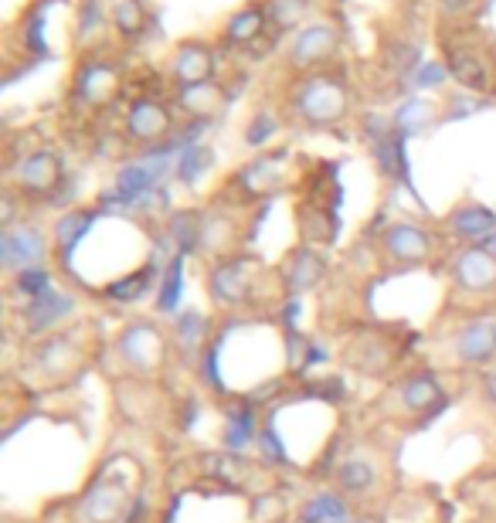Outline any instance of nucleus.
Here are the masks:
<instances>
[{"instance_id": "nucleus-3", "label": "nucleus", "mask_w": 496, "mask_h": 523, "mask_svg": "<svg viewBox=\"0 0 496 523\" xmlns=\"http://www.w3.org/2000/svg\"><path fill=\"white\" fill-rule=\"evenodd\" d=\"M116 357L136 377H150L164 367L167 360V337L157 330L153 320H133L130 327L116 337Z\"/></svg>"}, {"instance_id": "nucleus-19", "label": "nucleus", "mask_w": 496, "mask_h": 523, "mask_svg": "<svg viewBox=\"0 0 496 523\" xmlns=\"http://www.w3.org/2000/svg\"><path fill=\"white\" fill-rule=\"evenodd\" d=\"M378 466L367 456H347L337 466V486L344 496H367L378 486Z\"/></svg>"}, {"instance_id": "nucleus-34", "label": "nucleus", "mask_w": 496, "mask_h": 523, "mask_svg": "<svg viewBox=\"0 0 496 523\" xmlns=\"http://www.w3.org/2000/svg\"><path fill=\"white\" fill-rule=\"evenodd\" d=\"M116 21H119V28H123V31L140 28V7H136L133 0H126V4L116 11Z\"/></svg>"}, {"instance_id": "nucleus-2", "label": "nucleus", "mask_w": 496, "mask_h": 523, "mask_svg": "<svg viewBox=\"0 0 496 523\" xmlns=\"http://www.w3.org/2000/svg\"><path fill=\"white\" fill-rule=\"evenodd\" d=\"M259 289V265L252 255H221L208 269V296L221 310H242Z\"/></svg>"}, {"instance_id": "nucleus-5", "label": "nucleus", "mask_w": 496, "mask_h": 523, "mask_svg": "<svg viewBox=\"0 0 496 523\" xmlns=\"http://www.w3.org/2000/svg\"><path fill=\"white\" fill-rule=\"evenodd\" d=\"M75 313H79V299L55 286L45 296L28 299V303L17 310V320H21L24 327V337H41V333L51 337V333L62 330Z\"/></svg>"}, {"instance_id": "nucleus-12", "label": "nucleus", "mask_w": 496, "mask_h": 523, "mask_svg": "<svg viewBox=\"0 0 496 523\" xmlns=\"http://www.w3.org/2000/svg\"><path fill=\"white\" fill-rule=\"evenodd\" d=\"M323 279H327V259H323L313 245L296 248V252L286 259V265H282V286H286V293L296 299L303 293H310V289H316Z\"/></svg>"}, {"instance_id": "nucleus-15", "label": "nucleus", "mask_w": 496, "mask_h": 523, "mask_svg": "<svg viewBox=\"0 0 496 523\" xmlns=\"http://www.w3.org/2000/svg\"><path fill=\"white\" fill-rule=\"evenodd\" d=\"M333 48H337V31H333L330 24H310V28L299 31L293 45H289V62L296 68H313L327 62Z\"/></svg>"}, {"instance_id": "nucleus-35", "label": "nucleus", "mask_w": 496, "mask_h": 523, "mask_svg": "<svg viewBox=\"0 0 496 523\" xmlns=\"http://www.w3.org/2000/svg\"><path fill=\"white\" fill-rule=\"evenodd\" d=\"M480 394H483V401L490 408H496V371H486L480 377Z\"/></svg>"}, {"instance_id": "nucleus-10", "label": "nucleus", "mask_w": 496, "mask_h": 523, "mask_svg": "<svg viewBox=\"0 0 496 523\" xmlns=\"http://www.w3.org/2000/svg\"><path fill=\"white\" fill-rule=\"evenodd\" d=\"M31 367L38 374L62 381V377H68L75 367H79V337H75V333H65V330L51 333V337H45L38 347H34Z\"/></svg>"}, {"instance_id": "nucleus-31", "label": "nucleus", "mask_w": 496, "mask_h": 523, "mask_svg": "<svg viewBox=\"0 0 496 523\" xmlns=\"http://www.w3.org/2000/svg\"><path fill=\"white\" fill-rule=\"evenodd\" d=\"M184 109H191L194 116L201 113H211V109H218L221 102V92L215 89V82H198V85H184Z\"/></svg>"}, {"instance_id": "nucleus-18", "label": "nucleus", "mask_w": 496, "mask_h": 523, "mask_svg": "<svg viewBox=\"0 0 496 523\" xmlns=\"http://www.w3.org/2000/svg\"><path fill=\"white\" fill-rule=\"evenodd\" d=\"M123 507H126L123 486H116V483H96L89 490V496L82 500L79 513L89 523H109V520L119 517V510H123Z\"/></svg>"}, {"instance_id": "nucleus-26", "label": "nucleus", "mask_w": 496, "mask_h": 523, "mask_svg": "<svg viewBox=\"0 0 496 523\" xmlns=\"http://www.w3.org/2000/svg\"><path fill=\"white\" fill-rule=\"evenodd\" d=\"M109 92H113V68L99 62L85 65L79 72V96L85 102H102Z\"/></svg>"}, {"instance_id": "nucleus-4", "label": "nucleus", "mask_w": 496, "mask_h": 523, "mask_svg": "<svg viewBox=\"0 0 496 523\" xmlns=\"http://www.w3.org/2000/svg\"><path fill=\"white\" fill-rule=\"evenodd\" d=\"M449 282L456 293L469 299H486L496 293V255L483 245H466L452 255Z\"/></svg>"}, {"instance_id": "nucleus-25", "label": "nucleus", "mask_w": 496, "mask_h": 523, "mask_svg": "<svg viewBox=\"0 0 496 523\" xmlns=\"http://www.w3.org/2000/svg\"><path fill=\"white\" fill-rule=\"evenodd\" d=\"M276 177H279V160H272V157H259L248 167L238 170V184L245 187L248 197L269 194L272 187H276Z\"/></svg>"}, {"instance_id": "nucleus-8", "label": "nucleus", "mask_w": 496, "mask_h": 523, "mask_svg": "<svg viewBox=\"0 0 496 523\" xmlns=\"http://www.w3.org/2000/svg\"><path fill=\"white\" fill-rule=\"evenodd\" d=\"M432 248H435V238L422 225H415V221H398V225H391L381 238V252L395 265L429 262Z\"/></svg>"}, {"instance_id": "nucleus-20", "label": "nucleus", "mask_w": 496, "mask_h": 523, "mask_svg": "<svg viewBox=\"0 0 496 523\" xmlns=\"http://www.w3.org/2000/svg\"><path fill=\"white\" fill-rule=\"evenodd\" d=\"M211 72H215V51H211V48L187 45V48L177 51V62H174L177 82H184V85L211 82Z\"/></svg>"}, {"instance_id": "nucleus-27", "label": "nucleus", "mask_w": 496, "mask_h": 523, "mask_svg": "<svg viewBox=\"0 0 496 523\" xmlns=\"http://www.w3.org/2000/svg\"><path fill=\"white\" fill-rule=\"evenodd\" d=\"M211 164H215V153L201 147V143H191V147H184L181 157H177V177H181L184 184H198L211 170Z\"/></svg>"}, {"instance_id": "nucleus-24", "label": "nucleus", "mask_w": 496, "mask_h": 523, "mask_svg": "<svg viewBox=\"0 0 496 523\" xmlns=\"http://www.w3.org/2000/svg\"><path fill=\"white\" fill-rule=\"evenodd\" d=\"M184 259L187 255L177 252L174 259L164 265V276H160V286H157V310L160 313H174L181 306V296H184Z\"/></svg>"}, {"instance_id": "nucleus-1", "label": "nucleus", "mask_w": 496, "mask_h": 523, "mask_svg": "<svg viewBox=\"0 0 496 523\" xmlns=\"http://www.w3.org/2000/svg\"><path fill=\"white\" fill-rule=\"evenodd\" d=\"M289 106L306 126H337L350 106L347 85L337 82L333 75H306L303 82H296Z\"/></svg>"}, {"instance_id": "nucleus-13", "label": "nucleus", "mask_w": 496, "mask_h": 523, "mask_svg": "<svg viewBox=\"0 0 496 523\" xmlns=\"http://www.w3.org/2000/svg\"><path fill=\"white\" fill-rule=\"evenodd\" d=\"M395 401L405 415H429L439 401H446V391H442L439 377L432 371H415L395 388Z\"/></svg>"}, {"instance_id": "nucleus-7", "label": "nucleus", "mask_w": 496, "mask_h": 523, "mask_svg": "<svg viewBox=\"0 0 496 523\" xmlns=\"http://www.w3.org/2000/svg\"><path fill=\"white\" fill-rule=\"evenodd\" d=\"M48 259V238L41 228L21 225V228H4L0 235V265L7 272H24V269H41Z\"/></svg>"}, {"instance_id": "nucleus-23", "label": "nucleus", "mask_w": 496, "mask_h": 523, "mask_svg": "<svg viewBox=\"0 0 496 523\" xmlns=\"http://www.w3.org/2000/svg\"><path fill=\"white\" fill-rule=\"evenodd\" d=\"M449 72H452V79L456 82L469 85V89H480V92L490 89V82H493L490 65H486L483 58H476L473 51H466V48L449 51Z\"/></svg>"}, {"instance_id": "nucleus-28", "label": "nucleus", "mask_w": 496, "mask_h": 523, "mask_svg": "<svg viewBox=\"0 0 496 523\" xmlns=\"http://www.w3.org/2000/svg\"><path fill=\"white\" fill-rule=\"evenodd\" d=\"M51 289H55V276L48 272V265H41V269H24V272H17L11 293L21 296L24 303H28V299L45 296V293H51Z\"/></svg>"}, {"instance_id": "nucleus-32", "label": "nucleus", "mask_w": 496, "mask_h": 523, "mask_svg": "<svg viewBox=\"0 0 496 523\" xmlns=\"http://www.w3.org/2000/svg\"><path fill=\"white\" fill-rule=\"evenodd\" d=\"M276 119H272L269 113H259L248 123V130H245V143L248 147H262V143H269L272 136H276Z\"/></svg>"}, {"instance_id": "nucleus-16", "label": "nucleus", "mask_w": 496, "mask_h": 523, "mask_svg": "<svg viewBox=\"0 0 496 523\" xmlns=\"http://www.w3.org/2000/svg\"><path fill=\"white\" fill-rule=\"evenodd\" d=\"M126 133L140 143H153L170 133V113L153 99H136L126 113Z\"/></svg>"}, {"instance_id": "nucleus-6", "label": "nucleus", "mask_w": 496, "mask_h": 523, "mask_svg": "<svg viewBox=\"0 0 496 523\" xmlns=\"http://www.w3.org/2000/svg\"><path fill=\"white\" fill-rule=\"evenodd\" d=\"M452 360L463 367H486L496 360V320L490 316H473V320L459 323L449 337Z\"/></svg>"}, {"instance_id": "nucleus-22", "label": "nucleus", "mask_w": 496, "mask_h": 523, "mask_svg": "<svg viewBox=\"0 0 496 523\" xmlns=\"http://www.w3.org/2000/svg\"><path fill=\"white\" fill-rule=\"evenodd\" d=\"M347 517H350L347 496L333 490H320L316 496H310L303 503V513H299L303 523H347Z\"/></svg>"}, {"instance_id": "nucleus-29", "label": "nucleus", "mask_w": 496, "mask_h": 523, "mask_svg": "<svg viewBox=\"0 0 496 523\" xmlns=\"http://www.w3.org/2000/svg\"><path fill=\"white\" fill-rule=\"evenodd\" d=\"M429 123H432V106H429L425 99H408V102H401V109L395 113V130H398L401 136L422 133Z\"/></svg>"}, {"instance_id": "nucleus-11", "label": "nucleus", "mask_w": 496, "mask_h": 523, "mask_svg": "<svg viewBox=\"0 0 496 523\" xmlns=\"http://www.w3.org/2000/svg\"><path fill=\"white\" fill-rule=\"evenodd\" d=\"M96 221H99V211H92V208H75L55 221L51 238H55V255H58V262H62V269L72 272L75 255H79L82 242L89 238V231L96 228Z\"/></svg>"}, {"instance_id": "nucleus-17", "label": "nucleus", "mask_w": 496, "mask_h": 523, "mask_svg": "<svg viewBox=\"0 0 496 523\" xmlns=\"http://www.w3.org/2000/svg\"><path fill=\"white\" fill-rule=\"evenodd\" d=\"M259 418H255V408L252 405H238L235 411H228V422H225V432H221V442H225V452L228 456H242L252 445H259Z\"/></svg>"}, {"instance_id": "nucleus-14", "label": "nucleus", "mask_w": 496, "mask_h": 523, "mask_svg": "<svg viewBox=\"0 0 496 523\" xmlns=\"http://www.w3.org/2000/svg\"><path fill=\"white\" fill-rule=\"evenodd\" d=\"M446 231L456 242L466 245H483L496 231V211L483 208V204H459L446 218Z\"/></svg>"}, {"instance_id": "nucleus-21", "label": "nucleus", "mask_w": 496, "mask_h": 523, "mask_svg": "<svg viewBox=\"0 0 496 523\" xmlns=\"http://www.w3.org/2000/svg\"><path fill=\"white\" fill-rule=\"evenodd\" d=\"M208 330H211V323L201 310H184L181 316H177L174 337L170 340H174L184 357H198L204 350V340H208Z\"/></svg>"}, {"instance_id": "nucleus-36", "label": "nucleus", "mask_w": 496, "mask_h": 523, "mask_svg": "<svg viewBox=\"0 0 496 523\" xmlns=\"http://www.w3.org/2000/svg\"><path fill=\"white\" fill-rule=\"evenodd\" d=\"M446 79V65H425L422 75H418V85H439Z\"/></svg>"}, {"instance_id": "nucleus-33", "label": "nucleus", "mask_w": 496, "mask_h": 523, "mask_svg": "<svg viewBox=\"0 0 496 523\" xmlns=\"http://www.w3.org/2000/svg\"><path fill=\"white\" fill-rule=\"evenodd\" d=\"M272 21L282 24V28H289V24L299 21V14H303L306 0H272Z\"/></svg>"}, {"instance_id": "nucleus-30", "label": "nucleus", "mask_w": 496, "mask_h": 523, "mask_svg": "<svg viewBox=\"0 0 496 523\" xmlns=\"http://www.w3.org/2000/svg\"><path fill=\"white\" fill-rule=\"evenodd\" d=\"M265 28V14L262 7H245V11H238L232 21H228L225 28V38L228 41H238V45H245V41L259 38Z\"/></svg>"}, {"instance_id": "nucleus-37", "label": "nucleus", "mask_w": 496, "mask_h": 523, "mask_svg": "<svg viewBox=\"0 0 496 523\" xmlns=\"http://www.w3.org/2000/svg\"><path fill=\"white\" fill-rule=\"evenodd\" d=\"M483 248H486V252H493V255H496V231H493L490 238H486V242H483Z\"/></svg>"}, {"instance_id": "nucleus-9", "label": "nucleus", "mask_w": 496, "mask_h": 523, "mask_svg": "<svg viewBox=\"0 0 496 523\" xmlns=\"http://www.w3.org/2000/svg\"><path fill=\"white\" fill-rule=\"evenodd\" d=\"M65 180L62 157L55 150H34L14 167V184L24 194H51Z\"/></svg>"}]
</instances>
